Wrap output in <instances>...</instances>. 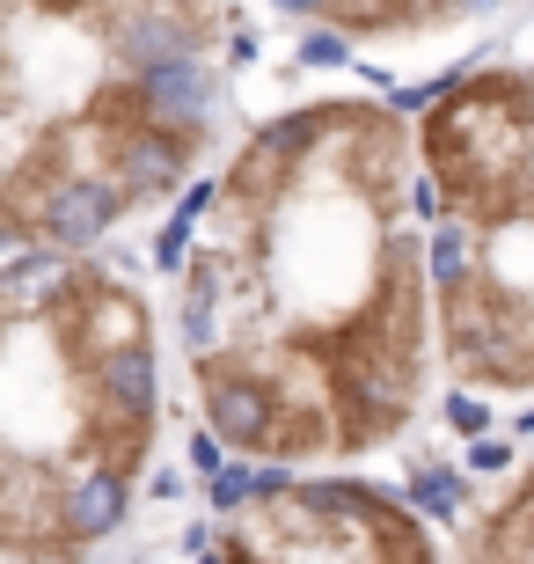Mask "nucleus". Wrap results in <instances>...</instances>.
<instances>
[{
  "instance_id": "f03ea898",
  "label": "nucleus",
  "mask_w": 534,
  "mask_h": 564,
  "mask_svg": "<svg viewBox=\"0 0 534 564\" xmlns=\"http://www.w3.org/2000/svg\"><path fill=\"white\" fill-rule=\"evenodd\" d=\"M242 110V0H0V250L176 213Z\"/></svg>"
},
{
  "instance_id": "f257e3e1",
  "label": "nucleus",
  "mask_w": 534,
  "mask_h": 564,
  "mask_svg": "<svg viewBox=\"0 0 534 564\" xmlns=\"http://www.w3.org/2000/svg\"><path fill=\"white\" fill-rule=\"evenodd\" d=\"M168 397L242 469H367L425 425L432 279L411 110L315 88L227 132L176 198Z\"/></svg>"
},
{
  "instance_id": "39448f33",
  "label": "nucleus",
  "mask_w": 534,
  "mask_h": 564,
  "mask_svg": "<svg viewBox=\"0 0 534 564\" xmlns=\"http://www.w3.org/2000/svg\"><path fill=\"white\" fill-rule=\"evenodd\" d=\"M242 499H227L206 521L212 557L249 564H293V557H337V564H425L439 557V535L411 499L389 484H367L351 469H249Z\"/></svg>"
},
{
  "instance_id": "423d86ee",
  "label": "nucleus",
  "mask_w": 534,
  "mask_h": 564,
  "mask_svg": "<svg viewBox=\"0 0 534 564\" xmlns=\"http://www.w3.org/2000/svg\"><path fill=\"white\" fill-rule=\"evenodd\" d=\"M264 8L389 74H447L454 59H469L461 44L491 37L520 0H264Z\"/></svg>"
},
{
  "instance_id": "20e7f679",
  "label": "nucleus",
  "mask_w": 534,
  "mask_h": 564,
  "mask_svg": "<svg viewBox=\"0 0 534 564\" xmlns=\"http://www.w3.org/2000/svg\"><path fill=\"white\" fill-rule=\"evenodd\" d=\"M432 359L454 403L520 419L534 389V82L520 52L439 74L411 118Z\"/></svg>"
},
{
  "instance_id": "7ed1b4c3",
  "label": "nucleus",
  "mask_w": 534,
  "mask_h": 564,
  "mask_svg": "<svg viewBox=\"0 0 534 564\" xmlns=\"http://www.w3.org/2000/svg\"><path fill=\"white\" fill-rule=\"evenodd\" d=\"M168 440L162 315L110 250H0V557H88Z\"/></svg>"
}]
</instances>
